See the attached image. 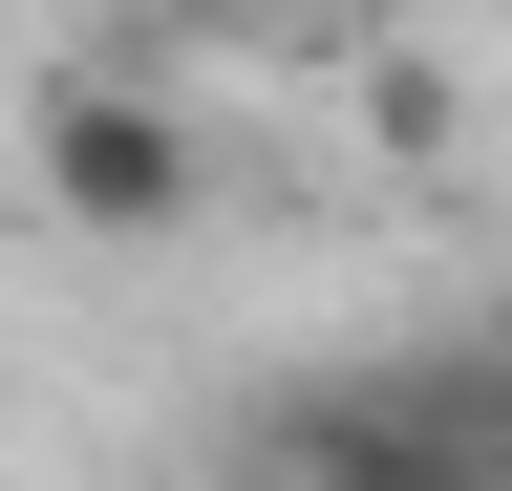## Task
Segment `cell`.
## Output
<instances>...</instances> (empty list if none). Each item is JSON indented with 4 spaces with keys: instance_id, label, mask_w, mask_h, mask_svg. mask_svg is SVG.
Here are the masks:
<instances>
[{
    "instance_id": "obj_1",
    "label": "cell",
    "mask_w": 512,
    "mask_h": 491,
    "mask_svg": "<svg viewBox=\"0 0 512 491\" xmlns=\"http://www.w3.org/2000/svg\"><path fill=\"white\" fill-rule=\"evenodd\" d=\"M22 171H43L64 235H171L192 214V129H171L150 86H43L22 107Z\"/></svg>"
},
{
    "instance_id": "obj_2",
    "label": "cell",
    "mask_w": 512,
    "mask_h": 491,
    "mask_svg": "<svg viewBox=\"0 0 512 491\" xmlns=\"http://www.w3.org/2000/svg\"><path fill=\"white\" fill-rule=\"evenodd\" d=\"M256 449H299L320 491H491V427H470V385H320V406H278Z\"/></svg>"
}]
</instances>
